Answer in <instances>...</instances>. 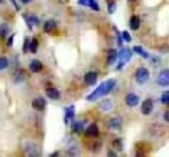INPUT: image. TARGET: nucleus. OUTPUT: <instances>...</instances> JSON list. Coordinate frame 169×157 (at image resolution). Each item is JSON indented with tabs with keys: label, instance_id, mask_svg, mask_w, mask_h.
Returning a JSON list of instances; mask_svg holds the SVG:
<instances>
[{
	"label": "nucleus",
	"instance_id": "1",
	"mask_svg": "<svg viewBox=\"0 0 169 157\" xmlns=\"http://www.w3.org/2000/svg\"><path fill=\"white\" fill-rule=\"evenodd\" d=\"M115 85H116V81H115V79L105 81V82H103L92 93H90V95L87 96V100H89V101H94V100H96V99H99V97H103V96H105V95H108V93H109L112 90H113Z\"/></svg>",
	"mask_w": 169,
	"mask_h": 157
},
{
	"label": "nucleus",
	"instance_id": "2",
	"mask_svg": "<svg viewBox=\"0 0 169 157\" xmlns=\"http://www.w3.org/2000/svg\"><path fill=\"white\" fill-rule=\"evenodd\" d=\"M150 78V72L147 70L146 68H138L135 72V81L138 82L139 85L146 83Z\"/></svg>",
	"mask_w": 169,
	"mask_h": 157
},
{
	"label": "nucleus",
	"instance_id": "3",
	"mask_svg": "<svg viewBox=\"0 0 169 157\" xmlns=\"http://www.w3.org/2000/svg\"><path fill=\"white\" fill-rule=\"evenodd\" d=\"M158 83L163 87H165L169 85V70H163L160 72L159 77H158Z\"/></svg>",
	"mask_w": 169,
	"mask_h": 157
},
{
	"label": "nucleus",
	"instance_id": "4",
	"mask_svg": "<svg viewBox=\"0 0 169 157\" xmlns=\"http://www.w3.org/2000/svg\"><path fill=\"white\" fill-rule=\"evenodd\" d=\"M125 101H126V105L130 106V108H133V106L138 105L139 103V97L135 95V93H128L126 97H125Z\"/></svg>",
	"mask_w": 169,
	"mask_h": 157
},
{
	"label": "nucleus",
	"instance_id": "5",
	"mask_svg": "<svg viewBox=\"0 0 169 157\" xmlns=\"http://www.w3.org/2000/svg\"><path fill=\"white\" fill-rule=\"evenodd\" d=\"M26 77H27V74H26V72H25V70H22V69H17V70L13 73V81L16 83L23 82V81L26 79Z\"/></svg>",
	"mask_w": 169,
	"mask_h": 157
},
{
	"label": "nucleus",
	"instance_id": "6",
	"mask_svg": "<svg viewBox=\"0 0 169 157\" xmlns=\"http://www.w3.org/2000/svg\"><path fill=\"white\" fill-rule=\"evenodd\" d=\"M152 108H154V101L151 99H146L145 101L142 103V113L143 114H150L152 112Z\"/></svg>",
	"mask_w": 169,
	"mask_h": 157
},
{
	"label": "nucleus",
	"instance_id": "7",
	"mask_svg": "<svg viewBox=\"0 0 169 157\" xmlns=\"http://www.w3.org/2000/svg\"><path fill=\"white\" fill-rule=\"evenodd\" d=\"M131 57V51L128 48H122L120 53H118V59H120V61L122 62V64H125L126 61H129Z\"/></svg>",
	"mask_w": 169,
	"mask_h": 157
},
{
	"label": "nucleus",
	"instance_id": "8",
	"mask_svg": "<svg viewBox=\"0 0 169 157\" xmlns=\"http://www.w3.org/2000/svg\"><path fill=\"white\" fill-rule=\"evenodd\" d=\"M96 79H98V74H96L95 72H89V73L85 75V83L89 85V86L95 85Z\"/></svg>",
	"mask_w": 169,
	"mask_h": 157
},
{
	"label": "nucleus",
	"instance_id": "9",
	"mask_svg": "<svg viewBox=\"0 0 169 157\" xmlns=\"http://www.w3.org/2000/svg\"><path fill=\"white\" fill-rule=\"evenodd\" d=\"M33 108L36 110H43L46 108V100L43 97H36L33 100Z\"/></svg>",
	"mask_w": 169,
	"mask_h": 157
},
{
	"label": "nucleus",
	"instance_id": "10",
	"mask_svg": "<svg viewBox=\"0 0 169 157\" xmlns=\"http://www.w3.org/2000/svg\"><path fill=\"white\" fill-rule=\"evenodd\" d=\"M121 125H122V120L120 117H113V118H111L109 122H108V127L109 129H115V130H118L121 127Z\"/></svg>",
	"mask_w": 169,
	"mask_h": 157
},
{
	"label": "nucleus",
	"instance_id": "11",
	"mask_svg": "<svg viewBox=\"0 0 169 157\" xmlns=\"http://www.w3.org/2000/svg\"><path fill=\"white\" fill-rule=\"evenodd\" d=\"M117 59H118V53H117L116 49H109L108 53H107V64L112 65Z\"/></svg>",
	"mask_w": 169,
	"mask_h": 157
},
{
	"label": "nucleus",
	"instance_id": "12",
	"mask_svg": "<svg viewBox=\"0 0 169 157\" xmlns=\"http://www.w3.org/2000/svg\"><path fill=\"white\" fill-rule=\"evenodd\" d=\"M98 134H99V129H98V126H96L95 123L90 125V126L86 129V135H87V136L96 138V136H98Z\"/></svg>",
	"mask_w": 169,
	"mask_h": 157
},
{
	"label": "nucleus",
	"instance_id": "13",
	"mask_svg": "<svg viewBox=\"0 0 169 157\" xmlns=\"http://www.w3.org/2000/svg\"><path fill=\"white\" fill-rule=\"evenodd\" d=\"M43 69V64L39 61V60H33L30 62V70L33 73H38Z\"/></svg>",
	"mask_w": 169,
	"mask_h": 157
},
{
	"label": "nucleus",
	"instance_id": "14",
	"mask_svg": "<svg viewBox=\"0 0 169 157\" xmlns=\"http://www.w3.org/2000/svg\"><path fill=\"white\" fill-rule=\"evenodd\" d=\"M46 95L49 97V99H52V100H57L60 99V91L59 90H56V89H47L46 90Z\"/></svg>",
	"mask_w": 169,
	"mask_h": 157
},
{
	"label": "nucleus",
	"instance_id": "15",
	"mask_svg": "<svg viewBox=\"0 0 169 157\" xmlns=\"http://www.w3.org/2000/svg\"><path fill=\"white\" fill-rule=\"evenodd\" d=\"M130 29H133V30H137L139 27V25H141V20H139V17L138 16H133L130 18Z\"/></svg>",
	"mask_w": 169,
	"mask_h": 157
},
{
	"label": "nucleus",
	"instance_id": "16",
	"mask_svg": "<svg viewBox=\"0 0 169 157\" xmlns=\"http://www.w3.org/2000/svg\"><path fill=\"white\" fill-rule=\"evenodd\" d=\"M55 29H56V22L53 20L46 21V23H44V31L46 33H51V31H53Z\"/></svg>",
	"mask_w": 169,
	"mask_h": 157
},
{
	"label": "nucleus",
	"instance_id": "17",
	"mask_svg": "<svg viewBox=\"0 0 169 157\" xmlns=\"http://www.w3.org/2000/svg\"><path fill=\"white\" fill-rule=\"evenodd\" d=\"M74 117V106H68L65 112V122H69Z\"/></svg>",
	"mask_w": 169,
	"mask_h": 157
},
{
	"label": "nucleus",
	"instance_id": "18",
	"mask_svg": "<svg viewBox=\"0 0 169 157\" xmlns=\"http://www.w3.org/2000/svg\"><path fill=\"white\" fill-rule=\"evenodd\" d=\"M25 18L29 21V27L31 29V26L33 25H39V20H38V17H35L33 14H30V16H25Z\"/></svg>",
	"mask_w": 169,
	"mask_h": 157
},
{
	"label": "nucleus",
	"instance_id": "19",
	"mask_svg": "<svg viewBox=\"0 0 169 157\" xmlns=\"http://www.w3.org/2000/svg\"><path fill=\"white\" fill-rule=\"evenodd\" d=\"M72 129H73V131L74 133H82V130H83V122H81V121H78V122H74L73 125H72Z\"/></svg>",
	"mask_w": 169,
	"mask_h": 157
},
{
	"label": "nucleus",
	"instance_id": "20",
	"mask_svg": "<svg viewBox=\"0 0 169 157\" xmlns=\"http://www.w3.org/2000/svg\"><path fill=\"white\" fill-rule=\"evenodd\" d=\"M100 108L103 110H109L112 108V101L111 100H103V101L100 103Z\"/></svg>",
	"mask_w": 169,
	"mask_h": 157
},
{
	"label": "nucleus",
	"instance_id": "21",
	"mask_svg": "<svg viewBox=\"0 0 169 157\" xmlns=\"http://www.w3.org/2000/svg\"><path fill=\"white\" fill-rule=\"evenodd\" d=\"M161 103L164 105H169V91H164L161 93Z\"/></svg>",
	"mask_w": 169,
	"mask_h": 157
},
{
	"label": "nucleus",
	"instance_id": "22",
	"mask_svg": "<svg viewBox=\"0 0 169 157\" xmlns=\"http://www.w3.org/2000/svg\"><path fill=\"white\" fill-rule=\"evenodd\" d=\"M8 31H9V26L7 23H3L2 26H0V36H5L8 34Z\"/></svg>",
	"mask_w": 169,
	"mask_h": 157
},
{
	"label": "nucleus",
	"instance_id": "23",
	"mask_svg": "<svg viewBox=\"0 0 169 157\" xmlns=\"http://www.w3.org/2000/svg\"><path fill=\"white\" fill-rule=\"evenodd\" d=\"M134 52L137 53H139L142 57H145V59H148V53L145 51V49H142L141 47H134Z\"/></svg>",
	"mask_w": 169,
	"mask_h": 157
},
{
	"label": "nucleus",
	"instance_id": "24",
	"mask_svg": "<svg viewBox=\"0 0 169 157\" xmlns=\"http://www.w3.org/2000/svg\"><path fill=\"white\" fill-rule=\"evenodd\" d=\"M29 49H30V51L33 52V53H35V52H36V49H38V40H36V39H33V40H31Z\"/></svg>",
	"mask_w": 169,
	"mask_h": 157
},
{
	"label": "nucleus",
	"instance_id": "25",
	"mask_svg": "<svg viewBox=\"0 0 169 157\" xmlns=\"http://www.w3.org/2000/svg\"><path fill=\"white\" fill-rule=\"evenodd\" d=\"M5 68H8V60L5 57H0V70H4Z\"/></svg>",
	"mask_w": 169,
	"mask_h": 157
},
{
	"label": "nucleus",
	"instance_id": "26",
	"mask_svg": "<svg viewBox=\"0 0 169 157\" xmlns=\"http://www.w3.org/2000/svg\"><path fill=\"white\" fill-rule=\"evenodd\" d=\"M115 9H116V4H115V2L109 0V2H108V12H109V13H113Z\"/></svg>",
	"mask_w": 169,
	"mask_h": 157
},
{
	"label": "nucleus",
	"instance_id": "27",
	"mask_svg": "<svg viewBox=\"0 0 169 157\" xmlns=\"http://www.w3.org/2000/svg\"><path fill=\"white\" fill-rule=\"evenodd\" d=\"M29 47H30V40L26 38V39H25V43H23V52H27Z\"/></svg>",
	"mask_w": 169,
	"mask_h": 157
},
{
	"label": "nucleus",
	"instance_id": "28",
	"mask_svg": "<svg viewBox=\"0 0 169 157\" xmlns=\"http://www.w3.org/2000/svg\"><path fill=\"white\" fill-rule=\"evenodd\" d=\"M89 5H90V7H91L92 9H95V10H99V7L96 5V2H95V0H90V2H89Z\"/></svg>",
	"mask_w": 169,
	"mask_h": 157
},
{
	"label": "nucleus",
	"instance_id": "29",
	"mask_svg": "<svg viewBox=\"0 0 169 157\" xmlns=\"http://www.w3.org/2000/svg\"><path fill=\"white\" fill-rule=\"evenodd\" d=\"M113 147H116L117 149H121V147H122L121 140H120V139H116V140L113 142Z\"/></svg>",
	"mask_w": 169,
	"mask_h": 157
},
{
	"label": "nucleus",
	"instance_id": "30",
	"mask_svg": "<svg viewBox=\"0 0 169 157\" xmlns=\"http://www.w3.org/2000/svg\"><path fill=\"white\" fill-rule=\"evenodd\" d=\"M122 38H124V39L126 40V42H130V40H131V38H130V35H129L128 31H124V33H122Z\"/></svg>",
	"mask_w": 169,
	"mask_h": 157
},
{
	"label": "nucleus",
	"instance_id": "31",
	"mask_svg": "<svg viewBox=\"0 0 169 157\" xmlns=\"http://www.w3.org/2000/svg\"><path fill=\"white\" fill-rule=\"evenodd\" d=\"M164 118H165V121H167V122H169V110H167V112H165Z\"/></svg>",
	"mask_w": 169,
	"mask_h": 157
},
{
	"label": "nucleus",
	"instance_id": "32",
	"mask_svg": "<svg viewBox=\"0 0 169 157\" xmlns=\"http://www.w3.org/2000/svg\"><path fill=\"white\" fill-rule=\"evenodd\" d=\"M12 43H13V35H11V38L8 39V46H9V47L12 46Z\"/></svg>",
	"mask_w": 169,
	"mask_h": 157
},
{
	"label": "nucleus",
	"instance_id": "33",
	"mask_svg": "<svg viewBox=\"0 0 169 157\" xmlns=\"http://www.w3.org/2000/svg\"><path fill=\"white\" fill-rule=\"evenodd\" d=\"M21 2H22L23 4H27V3H30V2H31V0H21Z\"/></svg>",
	"mask_w": 169,
	"mask_h": 157
},
{
	"label": "nucleus",
	"instance_id": "34",
	"mask_svg": "<svg viewBox=\"0 0 169 157\" xmlns=\"http://www.w3.org/2000/svg\"><path fill=\"white\" fill-rule=\"evenodd\" d=\"M108 156H116L115 152H108Z\"/></svg>",
	"mask_w": 169,
	"mask_h": 157
},
{
	"label": "nucleus",
	"instance_id": "35",
	"mask_svg": "<svg viewBox=\"0 0 169 157\" xmlns=\"http://www.w3.org/2000/svg\"><path fill=\"white\" fill-rule=\"evenodd\" d=\"M129 2H135V0H129Z\"/></svg>",
	"mask_w": 169,
	"mask_h": 157
},
{
	"label": "nucleus",
	"instance_id": "36",
	"mask_svg": "<svg viewBox=\"0 0 169 157\" xmlns=\"http://www.w3.org/2000/svg\"><path fill=\"white\" fill-rule=\"evenodd\" d=\"M2 2H3V0H0V3H2Z\"/></svg>",
	"mask_w": 169,
	"mask_h": 157
}]
</instances>
